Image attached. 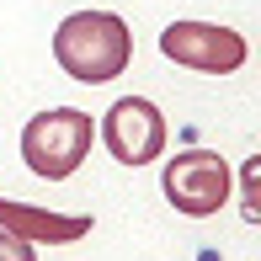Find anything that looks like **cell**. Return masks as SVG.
<instances>
[{
    "label": "cell",
    "mask_w": 261,
    "mask_h": 261,
    "mask_svg": "<svg viewBox=\"0 0 261 261\" xmlns=\"http://www.w3.org/2000/svg\"><path fill=\"white\" fill-rule=\"evenodd\" d=\"M54 59L64 75H75L80 86H101V80L123 75L134 59V32L112 11H75L59 21L54 32Z\"/></svg>",
    "instance_id": "cell-1"
},
{
    "label": "cell",
    "mask_w": 261,
    "mask_h": 261,
    "mask_svg": "<svg viewBox=\"0 0 261 261\" xmlns=\"http://www.w3.org/2000/svg\"><path fill=\"white\" fill-rule=\"evenodd\" d=\"M91 139H96L91 112H80V107H48V112L27 117V128H21V160L43 181H69L86 165Z\"/></svg>",
    "instance_id": "cell-2"
},
{
    "label": "cell",
    "mask_w": 261,
    "mask_h": 261,
    "mask_svg": "<svg viewBox=\"0 0 261 261\" xmlns=\"http://www.w3.org/2000/svg\"><path fill=\"white\" fill-rule=\"evenodd\" d=\"M160 187H165V203L176 213H187V219H213L224 203H229V160L219 155V149H187V155L165 160L160 171Z\"/></svg>",
    "instance_id": "cell-3"
},
{
    "label": "cell",
    "mask_w": 261,
    "mask_h": 261,
    "mask_svg": "<svg viewBox=\"0 0 261 261\" xmlns=\"http://www.w3.org/2000/svg\"><path fill=\"white\" fill-rule=\"evenodd\" d=\"M160 54L181 69H197V75H234L251 59V43L219 21H171L160 32Z\"/></svg>",
    "instance_id": "cell-4"
},
{
    "label": "cell",
    "mask_w": 261,
    "mask_h": 261,
    "mask_svg": "<svg viewBox=\"0 0 261 261\" xmlns=\"http://www.w3.org/2000/svg\"><path fill=\"white\" fill-rule=\"evenodd\" d=\"M101 139L117 165H155L165 149V117L149 96H117L101 112Z\"/></svg>",
    "instance_id": "cell-5"
},
{
    "label": "cell",
    "mask_w": 261,
    "mask_h": 261,
    "mask_svg": "<svg viewBox=\"0 0 261 261\" xmlns=\"http://www.w3.org/2000/svg\"><path fill=\"white\" fill-rule=\"evenodd\" d=\"M0 229L27 240V245H69V240L91 234V213H54V208H38V203L0 197Z\"/></svg>",
    "instance_id": "cell-6"
},
{
    "label": "cell",
    "mask_w": 261,
    "mask_h": 261,
    "mask_svg": "<svg viewBox=\"0 0 261 261\" xmlns=\"http://www.w3.org/2000/svg\"><path fill=\"white\" fill-rule=\"evenodd\" d=\"M0 261H38V251H32L27 240H16V234L0 229Z\"/></svg>",
    "instance_id": "cell-7"
}]
</instances>
